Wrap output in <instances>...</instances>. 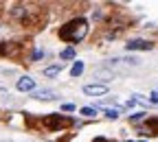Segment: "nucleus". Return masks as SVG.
Masks as SVG:
<instances>
[{"mask_svg": "<svg viewBox=\"0 0 158 142\" xmlns=\"http://www.w3.org/2000/svg\"><path fill=\"white\" fill-rule=\"evenodd\" d=\"M84 92L88 96H101V94H108V85H103V83H90V85L84 88Z\"/></svg>", "mask_w": 158, "mask_h": 142, "instance_id": "7ed1b4c3", "label": "nucleus"}, {"mask_svg": "<svg viewBox=\"0 0 158 142\" xmlns=\"http://www.w3.org/2000/svg\"><path fill=\"white\" fill-rule=\"evenodd\" d=\"M42 57H44V50H40V48H37V50L33 53V59H42Z\"/></svg>", "mask_w": 158, "mask_h": 142, "instance_id": "2eb2a0df", "label": "nucleus"}, {"mask_svg": "<svg viewBox=\"0 0 158 142\" xmlns=\"http://www.w3.org/2000/svg\"><path fill=\"white\" fill-rule=\"evenodd\" d=\"M88 33V22L84 18H77V20H70L68 24H64L59 29V37L66 39V42H81Z\"/></svg>", "mask_w": 158, "mask_h": 142, "instance_id": "f257e3e1", "label": "nucleus"}, {"mask_svg": "<svg viewBox=\"0 0 158 142\" xmlns=\"http://www.w3.org/2000/svg\"><path fill=\"white\" fill-rule=\"evenodd\" d=\"M33 98H37V101H53V98H57V94L53 90H40V92H33Z\"/></svg>", "mask_w": 158, "mask_h": 142, "instance_id": "423d86ee", "label": "nucleus"}, {"mask_svg": "<svg viewBox=\"0 0 158 142\" xmlns=\"http://www.w3.org/2000/svg\"><path fill=\"white\" fill-rule=\"evenodd\" d=\"M143 142H145V140H143Z\"/></svg>", "mask_w": 158, "mask_h": 142, "instance_id": "dca6fc26", "label": "nucleus"}, {"mask_svg": "<svg viewBox=\"0 0 158 142\" xmlns=\"http://www.w3.org/2000/svg\"><path fill=\"white\" fill-rule=\"evenodd\" d=\"M62 59H73L75 57V48L70 46V48H66V50H62V55H59Z\"/></svg>", "mask_w": 158, "mask_h": 142, "instance_id": "9d476101", "label": "nucleus"}, {"mask_svg": "<svg viewBox=\"0 0 158 142\" xmlns=\"http://www.w3.org/2000/svg\"><path fill=\"white\" fill-rule=\"evenodd\" d=\"M81 72H84V64H81V61H75V66L70 68V74H73V77H79Z\"/></svg>", "mask_w": 158, "mask_h": 142, "instance_id": "6e6552de", "label": "nucleus"}, {"mask_svg": "<svg viewBox=\"0 0 158 142\" xmlns=\"http://www.w3.org/2000/svg\"><path fill=\"white\" fill-rule=\"evenodd\" d=\"M15 88H18L20 92H33V90H35V81H33L31 77H22V79L18 81Z\"/></svg>", "mask_w": 158, "mask_h": 142, "instance_id": "39448f33", "label": "nucleus"}, {"mask_svg": "<svg viewBox=\"0 0 158 142\" xmlns=\"http://www.w3.org/2000/svg\"><path fill=\"white\" fill-rule=\"evenodd\" d=\"M149 103H156V105H158V90H156V92H152V96H149Z\"/></svg>", "mask_w": 158, "mask_h": 142, "instance_id": "ddd939ff", "label": "nucleus"}, {"mask_svg": "<svg viewBox=\"0 0 158 142\" xmlns=\"http://www.w3.org/2000/svg\"><path fill=\"white\" fill-rule=\"evenodd\" d=\"M62 68H64V64L48 66V68H44V77H55V74H59V72H62Z\"/></svg>", "mask_w": 158, "mask_h": 142, "instance_id": "0eeeda50", "label": "nucleus"}, {"mask_svg": "<svg viewBox=\"0 0 158 142\" xmlns=\"http://www.w3.org/2000/svg\"><path fill=\"white\" fill-rule=\"evenodd\" d=\"M81 116H86V118H94V116H97V107H81Z\"/></svg>", "mask_w": 158, "mask_h": 142, "instance_id": "1a4fd4ad", "label": "nucleus"}, {"mask_svg": "<svg viewBox=\"0 0 158 142\" xmlns=\"http://www.w3.org/2000/svg\"><path fill=\"white\" fill-rule=\"evenodd\" d=\"M141 120H147V114H134V116H132V123H134V125L141 123Z\"/></svg>", "mask_w": 158, "mask_h": 142, "instance_id": "9b49d317", "label": "nucleus"}, {"mask_svg": "<svg viewBox=\"0 0 158 142\" xmlns=\"http://www.w3.org/2000/svg\"><path fill=\"white\" fill-rule=\"evenodd\" d=\"M106 118H110V120L118 118V109H106Z\"/></svg>", "mask_w": 158, "mask_h": 142, "instance_id": "f8f14e48", "label": "nucleus"}, {"mask_svg": "<svg viewBox=\"0 0 158 142\" xmlns=\"http://www.w3.org/2000/svg\"><path fill=\"white\" fill-rule=\"evenodd\" d=\"M62 109H64V112H73V109H75V105H73V103H64V105H62Z\"/></svg>", "mask_w": 158, "mask_h": 142, "instance_id": "4468645a", "label": "nucleus"}, {"mask_svg": "<svg viewBox=\"0 0 158 142\" xmlns=\"http://www.w3.org/2000/svg\"><path fill=\"white\" fill-rule=\"evenodd\" d=\"M125 48H127V50H149L152 44L147 42V39H130Z\"/></svg>", "mask_w": 158, "mask_h": 142, "instance_id": "20e7f679", "label": "nucleus"}, {"mask_svg": "<svg viewBox=\"0 0 158 142\" xmlns=\"http://www.w3.org/2000/svg\"><path fill=\"white\" fill-rule=\"evenodd\" d=\"M68 123H70V120L66 116H59V114H51V116L44 118V125H48V127H64Z\"/></svg>", "mask_w": 158, "mask_h": 142, "instance_id": "f03ea898", "label": "nucleus"}]
</instances>
